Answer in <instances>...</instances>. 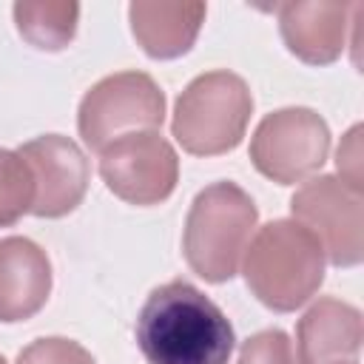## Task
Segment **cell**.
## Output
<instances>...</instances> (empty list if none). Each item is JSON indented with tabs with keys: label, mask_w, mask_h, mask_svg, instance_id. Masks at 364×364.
Here are the masks:
<instances>
[{
	"label": "cell",
	"mask_w": 364,
	"mask_h": 364,
	"mask_svg": "<svg viewBox=\"0 0 364 364\" xmlns=\"http://www.w3.org/2000/svg\"><path fill=\"white\" fill-rule=\"evenodd\" d=\"M136 344L148 364H228L233 327L205 293L173 279L142 304Z\"/></svg>",
	"instance_id": "1"
},
{
	"label": "cell",
	"mask_w": 364,
	"mask_h": 364,
	"mask_svg": "<svg viewBox=\"0 0 364 364\" xmlns=\"http://www.w3.org/2000/svg\"><path fill=\"white\" fill-rule=\"evenodd\" d=\"M245 282L270 310L301 307L324 282V250L318 239L290 219H276L250 236L242 256Z\"/></svg>",
	"instance_id": "2"
},
{
	"label": "cell",
	"mask_w": 364,
	"mask_h": 364,
	"mask_svg": "<svg viewBox=\"0 0 364 364\" xmlns=\"http://www.w3.org/2000/svg\"><path fill=\"white\" fill-rule=\"evenodd\" d=\"M256 216L253 199L233 182H213L199 191L182 236L191 270L213 284L233 279L253 236Z\"/></svg>",
	"instance_id": "3"
},
{
	"label": "cell",
	"mask_w": 364,
	"mask_h": 364,
	"mask_svg": "<svg viewBox=\"0 0 364 364\" xmlns=\"http://www.w3.org/2000/svg\"><path fill=\"white\" fill-rule=\"evenodd\" d=\"M253 111L247 82L233 71L199 74L176 100L171 131L193 156H216L236 148Z\"/></svg>",
	"instance_id": "4"
},
{
	"label": "cell",
	"mask_w": 364,
	"mask_h": 364,
	"mask_svg": "<svg viewBox=\"0 0 364 364\" xmlns=\"http://www.w3.org/2000/svg\"><path fill=\"white\" fill-rule=\"evenodd\" d=\"M165 117V94L142 71H119L100 80L80 102V136L91 151H102L119 136L156 131Z\"/></svg>",
	"instance_id": "5"
},
{
	"label": "cell",
	"mask_w": 364,
	"mask_h": 364,
	"mask_svg": "<svg viewBox=\"0 0 364 364\" xmlns=\"http://www.w3.org/2000/svg\"><path fill=\"white\" fill-rule=\"evenodd\" d=\"M330 151V128L310 108H282L267 114L253 139L250 159L267 179L293 185L321 168Z\"/></svg>",
	"instance_id": "6"
},
{
	"label": "cell",
	"mask_w": 364,
	"mask_h": 364,
	"mask_svg": "<svg viewBox=\"0 0 364 364\" xmlns=\"http://www.w3.org/2000/svg\"><path fill=\"white\" fill-rule=\"evenodd\" d=\"M293 216L307 228L324 256L350 267L361 262L364 253V216H361V191H353L336 176H316L296 191L290 199Z\"/></svg>",
	"instance_id": "7"
},
{
	"label": "cell",
	"mask_w": 364,
	"mask_h": 364,
	"mask_svg": "<svg viewBox=\"0 0 364 364\" xmlns=\"http://www.w3.org/2000/svg\"><path fill=\"white\" fill-rule=\"evenodd\" d=\"M102 182L131 205H156L176 188L179 159L156 131L128 134L100 151Z\"/></svg>",
	"instance_id": "8"
},
{
	"label": "cell",
	"mask_w": 364,
	"mask_h": 364,
	"mask_svg": "<svg viewBox=\"0 0 364 364\" xmlns=\"http://www.w3.org/2000/svg\"><path fill=\"white\" fill-rule=\"evenodd\" d=\"M17 154L34 179V216L57 219L82 202L88 188V159L68 136L46 134L26 142Z\"/></svg>",
	"instance_id": "9"
},
{
	"label": "cell",
	"mask_w": 364,
	"mask_h": 364,
	"mask_svg": "<svg viewBox=\"0 0 364 364\" xmlns=\"http://www.w3.org/2000/svg\"><path fill=\"white\" fill-rule=\"evenodd\" d=\"M51 293V264L40 245L23 236L0 239V321L31 318Z\"/></svg>",
	"instance_id": "10"
},
{
	"label": "cell",
	"mask_w": 364,
	"mask_h": 364,
	"mask_svg": "<svg viewBox=\"0 0 364 364\" xmlns=\"http://www.w3.org/2000/svg\"><path fill=\"white\" fill-rule=\"evenodd\" d=\"M347 3H282L279 26L287 48L313 65L333 63L344 51L350 14Z\"/></svg>",
	"instance_id": "11"
},
{
	"label": "cell",
	"mask_w": 364,
	"mask_h": 364,
	"mask_svg": "<svg viewBox=\"0 0 364 364\" xmlns=\"http://www.w3.org/2000/svg\"><path fill=\"white\" fill-rule=\"evenodd\" d=\"M299 364H344L361 347V313L338 299H318L299 321Z\"/></svg>",
	"instance_id": "12"
},
{
	"label": "cell",
	"mask_w": 364,
	"mask_h": 364,
	"mask_svg": "<svg viewBox=\"0 0 364 364\" xmlns=\"http://www.w3.org/2000/svg\"><path fill=\"white\" fill-rule=\"evenodd\" d=\"M131 31L145 54L171 60L185 54L205 20L202 3H131Z\"/></svg>",
	"instance_id": "13"
},
{
	"label": "cell",
	"mask_w": 364,
	"mask_h": 364,
	"mask_svg": "<svg viewBox=\"0 0 364 364\" xmlns=\"http://www.w3.org/2000/svg\"><path fill=\"white\" fill-rule=\"evenodd\" d=\"M77 3H14V23L20 34L46 51H57L71 43L77 31Z\"/></svg>",
	"instance_id": "14"
},
{
	"label": "cell",
	"mask_w": 364,
	"mask_h": 364,
	"mask_svg": "<svg viewBox=\"0 0 364 364\" xmlns=\"http://www.w3.org/2000/svg\"><path fill=\"white\" fill-rule=\"evenodd\" d=\"M31 202H34V179L28 165L17 151L0 148V228H9L23 213H28Z\"/></svg>",
	"instance_id": "15"
},
{
	"label": "cell",
	"mask_w": 364,
	"mask_h": 364,
	"mask_svg": "<svg viewBox=\"0 0 364 364\" xmlns=\"http://www.w3.org/2000/svg\"><path fill=\"white\" fill-rule=\"evenodd\" d=\"M17 364H94V358L71 338H37L20 353Z\"/></svg>",
	"instance_id": "16"
},
{
	"label": "cell",
	"mask_w": 364,
	"mask_h": 364,
	"mask_svg": "<svg viewBox=\"0 0 364 364\" xmlns=\"http://www.w3.org/2000/svg\"><path fill=\"white\" fill-rule=\"evenodd\" d=\"M236 364H299V358L282 330H264L245 341Z\"/></svg>",
	"instance_id": "17"
},
{
	"label": "cell",
	"mask_w": 364,
	"mask_h": 364,
	"mask_svg": "<svg viewBox=\"0 0 364 364\" xmlns=\"http://www.w3.org/2000/svg\"><path fill=\"white\" fill-rule=\"evenodd\" d=\"M338 171L344 173V185H350L353 191H361V128L355 125L347 139L338 145Z\"/></svg>",
	"instance_id": "18"
},
{
	"label": "cell",
	"mask_w": 364,
	"mask_h": 364,
	"mask_svg": "<svg viewBox=\"0 0 364 364\" xmlns=\"http://www.w3.org/2000/svg\"><path fill=\"white\" fill-rule=\"evenodd\" d=\"M0 364H6V358H3V355H0Z\"/></svg>",
	"instance_id": "19"
},
{
	"label": "cell",
	"mask_w": 364,
	"mask_h": 364,
	"mask_svg": "<svg viewBox=\"0 0 364 364\" xmlns=\"http://www.w3.org/2000/svg\"><path fill=\"white\" fill-rule=\"evenodd\" d=\"M344 364H355V361H344Z\"/></svg>",
	"instance_id": "20"
}]
</instances>
